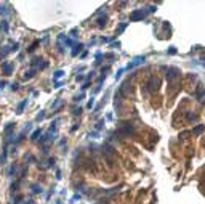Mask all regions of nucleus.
<instances>
[{
  "mask_svg": "<svg viewBox=\"0 0 205 204\" xmlns=\"http://www.w3.org/2000/svg\"><path fill=\"white\" fill-rule=\"evenodd\" d=\"M152 11H155V7H149V10H143V8H141V10L133 11L132 15H130V19H132V21H139V19H144L147 13H152Z\"/></svg>",
  "mask_w": 205,
  "mask_h": 204,
  "instance_id": "f257e3e1",
  "label": "nucleus"
},
{
  "mask_svg": "<svg viewBox=\"0 0 205 204\" xmlns=\"http://www.w3.org/2000/svg\"><path fill=\"white\" fill-rule=\"evenodd\" d=\"M30 66H32V69H45L47 66H48V63L45 61V60H40V58H35V60H32L30 61Z\"/></svg>",
  "mask_w": 205,
  "mask_h": 204,
  "instance_id": "f03ea898",
  "label": "nucleus"
},
{
  "mask_svg": "<svg viewBox=\"0 0 205 204\" xmlns=\"http://www.w3.org/2000/svg\"><path fill=\"white\" fill-rule=\"evenodd\" d=\"M0 69H2V72L5 76H10L11 72H13V69H15V64H13L11 61H3L2 66H0Z\"/></svg>",
  "mask_w": 205,
  "mask_h": 204,
  "instance_id": "7ed1b4c3",
  "label": "nucleus"
},
{
  "mask_svg": "<svg viewBox=\"0 0 205 204\" xmlns=\"http://www.w3.org/2000/svg\"><path fill=\"white\" fill-rule=\"evenodd\" d=\"M144 56H136V58L133 60L132 63H128V66H127V69H133V68H136V66H139V64H143L144 63Z\"/></svg>",
  "mask_w": 205,
  "mask_h": 204,
  "instance_id": "20e7f679",
  "label": "nucleus"
},
{
  "mask_svg": "<svg viewBox=\"0 0 205 204\" xmlns=\"http://www.w3.org/2000/svg\"><path fill=\"white\" fill-rule=\"evenodd\" d=\"M178 74H180V71H178L176 68H168V71H167V77L170 80H173V79H176Z\"/></svg>",
  "mask_w": 205,
  "mask_h": 204,
  "instance_id": "39448f33",
  "label": "nucleus"
},
{
  "mask_svg": "<svg viewBox=\"0 0 205 204\" xmlns=\"http://www.w3.org/2000/svg\"><path fill=\"white\" fill-rule=\"evenodd\" d=\"M82 48H84V43H75V45H74V50L71 51V55L72 56H77L82 51Z\"/></svg>",
  "mask_w": 205,
  "mask_h": 204,
  "instance_id": "423d86ee",
  "label": "nucleus"
},
{
  "mask_svg": "<svg viewBox=\"0 0 205 204\" xmlns=\"http://www.w3.org/2000/svg\"><path fill=\"white\" fill-rule=\"evenodd\" d=\"M27 105V100H23V101L18 105V108H16V114H23V111H24V106Z\"/></svg>",
  "mask_w": 205,
  "mask_h": 204,
  "instance_id": "0eeeda50",
  "label": "nucleus"
},
{
  "mask_svg": "<svg viewBox=\"0 0 205 204\" xmlns=\"http://www.w3.org/2000/svg\"><path fill=\"white\" fill-rule=\"evenodd\" d=\"M13 129H15V124H8L7 127H5V137H7V138H10V137H11Z\"/></svg>",
  "mask_w": 205,
  "mask_h": 204,
  "instance_id": "6e6552de",
  "label": "nucleus"
},
{
  "mask_svg": "<svg viewBox=\"0 0 205 204\" xmlns=\"http://www.w3.org/2000/svg\"><path fill=\"white\" fill-rule=\"evenodd\" d=\"M106 21H107V16H99L98 18V27H103V26H106Z\"/></svg>",
  "mask_w": 205,
  "mask_h": 204,
  "instance_id": "1a4fd4ad",
  "label": "nucleus"
},
{
  "mask_svg": "<svg viewBox=\"0 0 205 204\" xmlns=\"http://www.w3.org/2000/svg\"><path fill=\"white\" fill-rule=\"evenodd\" d=\"M34 74H35V69H32V68H30L29 71H26V72H24V79H32V77H34Z\"/></svg>",
  "mask_w": 205,
  "mask_h": 204,
  "instance_id": "9d476101",
  "label": "nucleus"
},
{
  "mask_svg": "<svg viewBox=\"0 0 205 204\" xmlns=\"http://www.w3.org/2000/svg\"><path fill=\"white\" fill-rule=\"evenodd\" d=\"M0 29H2V31L5 32V34L8 32V21H7V19H3L2 23H0Z\"/></svg>",
  "mask_w": 205,
  "mask_h": 204,
  "instance_id": "9b49d317",
  "label": "nucleus"
},
{
  "mask_svg": "<svg viewBox=\"0 0 205 204\" xmlns=\"http://www.w3.org/2000/svg\"><path fill=\"white\" fill-rule=\"evenodd\" d=\"M40 133H42V130H40V129H38V130H35V132H34L32 135H30V140H34V141H35L37 138L40 137Z\"/></svg>",
  "mask_w": 205,
  "mask_h": 204,
  "instance_id": "f8f14e48",
  "label": "nucleus"
},
{
  "mask_svg": "<svg viewBox=\"0 0 205 204\" xmlns=\"http://www.w3.org/2000/svg\"><path fill=\"white\" fill-rule=\"evenodd\" d=\"M16 172H18V166H16V164H13V166L10 167V170H8V175H13V173H16Z\"/></svg>",
  "mask_w": 205,
  "mask_h": 204,
  "instance_id": "ddd939ff",
  "label": "nucleus"
},
{
  "mask_svg": "<svg viewBox=\"0 0 205 204\" xmlns=\"http://www.w3.org/2000/svg\"><path fill=\"white\" fill-rule=\"evenodd\" d=\"M61 105H63V100H56V103H53V105H51V109H53V111L58 109Z\"/></svg>",
  "mask_w": 205,
  "mask_h": 204,
  "instance_id": "4468645a",
  "label": "nucleus"
},
{
  "mask_svg": "<svg viewBox=\"0 0 205 204\" xmlns=\"http://www.w3.org/2000/svg\"><path fill=\"white\" fill-rule=\"evenodd\" d=\"M63 76H64V71H56V72H55V76H53V79H55V80H58V79H61Z\"/></svg>",
  "mask_w": 205,
  "mask_h": 204,
  "instance_id": "2eb2a0df",
  "label": "nucleus"
},
{
  "mask_svg": "<svg viewBox=\"0 0 205 204\" xmlns=\"http://www.w3.org/2000/svg\"><path fill=\"white\" fill-rule=\"evenodd\" d=\"M203 132V125H197V127L194 129V133L195 135H199V133H202Z\"/></svg>",
  "mask_w": 205,
  "mask_h": 204,
  "instance_id": "dca6fc26",
  "label": "nucleus"
},
{
  "mask_svg": "<svg viewBox=\"0 0 205 204\" xmlns=\"http://www.w3.org/2000/svg\"><path fill=\"white\" fill-rule=\"evenodd\" d=\"M5 161H7V148H3V153H2V158H0V162L5 164Z\"/></svg>",
  "mask_w": 205,
  "mask_h": 204,
  "instance_id": "f3484780",
  "label": "nucleus"
},
{
  "mask_svg": "<svg viewBox=\"0 0 205 204\" xmlns=\"http://www.w3.org/2000/svg\"><path fill=\"white\" fill-rule=\"evenodd\" d=\"M32 191H34V193H42L43 190H42V186H38V185H34V186H32Z\"/></svg>",
  "mask_w": 205,
  "mask_h": 204,
  "instance_id": "a211bd4d",
  "label": "nucleus"
},
{
  "mask_svg": "<svg viewBox=\"0 0 205 204\" xmlns=\"http://www.w3.org/2000/svg\"><path fill=\"white\" fill-rule=\"evenodd\" d=\"M37 45H38V42H34V43H32V45H30V47H29V48H27V51H29V53H32V51H34V50H35V47H37Z\"/></svg>",
  "mask_w": 205,
  "mask_h": 204,
  "instance_id": "6ab92c4d",
  "label": "nucleus"
},
{
  "mask_svg": "<svg viewBox=\"0 0 205 204\" xmlns=\"http://www.w3.org/2000/svg\"><path fill=\"white\" fill-rule=\"evenodd\" d=\"M45 119V111H40V114H37V121H43Z\"/></svg>",
  "mask_w": 205,
  "mask_h": 204,
  "instance_id": "aec40b11",
  "label": "nucleus"
},
{
  "mask_svg": "<svg viewBox=\"0 0 205 204\" xmlns=\"http://www.w3.org/2000/svg\"><path fill=\"white\" fill-rule=\"evenodd\" d=\"M125 27H127V23H122V24L119 26V29H117V32H122V31H124Z\"/></svg>",
  "mask_w": 205,
  "mask_h": 204,
  "instance_id": "412c9836",
  "label": "nucleus"
},
{
  "mask_svg": "<svg viewBox=\"0 0 205 204\" xmlns=\"http://www.w3.org/2000/svg\"><path fill=\"white\" fill-rule=\"evenodd\" d=\"M167 53H170V55H175V53H176V48H175V47H170V48L167 50Z\"/></svg>",
  "mask_w": 205,
  "mask_h": 204,
  "instance_id": "4be33fe9",
  "label": "nucleus"
},
{
  "mask_svg": "<svg viewBox=\"0 0 205 204\" xmlns=\"http://www.w3.org/2000/svg\"><path fill=\"white\" fill-rule=\"evenodd\" d=\"M103 125H104V119H103V121H99V122L96 124V130H101V129H103Z\"/></svg>",
  "mask_w": 205,
  "mask_h": 204,
  "instance_id": "5701e85b",
  "label": "nucleus"
},
{
  "mask_svg": "<svg viewBox=\"0 0 205 204\" xmlns=\"http://www.w3.org/2000/svg\"><path fill=\"white\" fill-rule=\"evenodd\" d=\"M87 106H88L90 109H91V108L95 106V100H93V98H90V101H88V105H87Z\"/></svg>",
  "mask_w": 205,
  "mask_h": 204,
  "instance_id": "b1692460",
  "label": "nucleus"
},
{
  "mask_svg": "<svg viewBox=\"0 0 205 204\" xmlns=\"http://www.w3.org/2000/svg\"><path fill=\"white\" fill-rule=\"evenodd\" d=\"M88 85H90V82H88V80H87V82H85V84H84V85H82V90H85V89H88Z\"/></svg>",
  "mask_w": 205,
  "mask_h": 204,
  "instance_id": "393cba45",
  "label": "nucleus"
},
{
  "mask_svg": "<svg viewBox=\"0 0 205 204\" xmlns=\"http://www.w3.org/2000/svg\"><path fill=\"white\" fill-rule=\"evenodd\" d=\"M18 84H11V90H13V92H15V90H18Z\"/></svg>",
  "mask_w": 205,
  "mask_h": 204,
  "instance_id": "a878e982",
  "label": "nucleus"
},
{
  "mask_svg": "<svg viewBox=\"0 0 205 204\" xmlns=\"http://www.w3.org/2000/svg\"><path fill=\"white\" fill-rule=\"evenodd\" d=\"M195 118H197V114H189V116H187V119H189V121H192Z\"/></svg>",
  "mask_w": 205,
  "mask_h": 204,
  "instance_id": "bb28decb",
  "label": "nucleus"
},
{
  "mask_svg": "<svg viewBox=\"0 0 205 204\" xmlns=\"http://www.w3.org/2000/svg\"><path fill=\"white\" fill-rule=\"evenodd\" d=\"M5 85H7V82H5V80H0V89H3Z\"/></svg>",
  "mask_w": 205,
  "mask_h": 204,
  "instance_id": "cd10ccee",
  "label": "nucleus"
},
{
  "mask_svg": "<svg viewBox=\"0 0 205 204\" xmlns=\"http://www.w3.org/2000/svg\"><path fill=\"white\" fill-rule=\"evenodd\" d=\"M122 72H124V69H120V71H119V72H117V74H115V79H119V77H120V74H122Z\"/></svg>",
  "mask_w": 205,
  "mask_h": 204,
  "instance_id": "c85d7f7f",
  "label": "nucleus"
},
{
  "mask_svg": "<svg viewBox=\"0 0 205 204\" xmlns=\"http://www.w3.org/2000/svg\"><path fill=\"white\" fill-rule=\"evenodd\" d=\"M26 204H34V201H27V202H26Z\"/></svg>",
  "mask_w": 205,
  "mask_h": 204,
  "instance_id": "c756f323",
  "label": "nucleus"
}]
</instances>
